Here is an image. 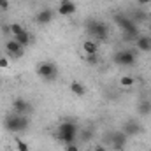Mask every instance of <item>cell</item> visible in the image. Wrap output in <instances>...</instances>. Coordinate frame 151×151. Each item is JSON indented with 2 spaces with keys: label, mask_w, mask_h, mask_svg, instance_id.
<instances>
[{
  "label": "cell",
  "mask_w": 151,
  "mask_h": 151,
  "mask_svg": "<svg viewBox=\"0 0 151 151\" xmlns=\"http://www.w3.org/2000/svg\"><path fill=\"white\" fill-rule=\"evenodd\" d=\"M114 23L123 30V34H125V39H127V40H132V39L139 37L137 25H135L130 18H127L125 14H116V16H114Z\"/></svg>",
  "instance_id": "obj_1"
},
{
  "label": "cell",
  "mask_w": 151,
  "mask_h": 151,
  "mask_svg": "<svg viewBox=\"0 0 151 151\" xmlns=\"http://www.w3.org/2000/svg\"><path fill=\"white\" fill-rule=\"evenodd\" d=\"M86 34L97 40H106L109 37V28L104 21L99 19H88L86 21Z\"/></svg>",
  "instance_id": "obj_2"
},
{
  "label": "cell",
  "mask_w": 151,
  "mask_h": 151,
  "mask_svg": "<svg viewBox=\"0 0 151 151\" xmlns=\"http://www.w3.org/2000/svg\"><path fill=\"white\" fill-rule=\"evenodd\" d=\"M4 125H5V130H9V132H25L30 127V119L27 116L11 114V116L5 118Z\"/></svg>",
  "instance_id": "obj_3"
},
{
  "label": "cell",
  "mask_w": 151,
  "mask_h": 151,
  "mask_svg": "<svg viewBox=\"0 0 151 151\" xmlns=\"http://www.w3.org/2000/svg\"><path fill=\"white\" fill-rule=\"evenodd\" d=\"M77 135V125L74 121H63L58 127V139L65 144H72Z\"/></svg>",
  "instance_id": "obj_4"
},
{
  "label": "cell",
  "mask_w": 151,
  "mask_h": 151,
  "mask_svg": "<svg viewBox=\"0 0 151 151\" xmlns=\"http://www.w3.org/2000/svg\"><path fill=\"white\" fill-rule=\"evenodd\" d=\"M37 76L44 81H55L58 76V67L53 62H42L37 65Z\"/></svg>",
  "instance_id": "obj_5"
},
{
  "label": "cell",
  "mask_w": 151,
  "mask_h": 151,
  "mask_svg": "<svg viewBox=\"0 0 151 151\" xmlns=\"http://www.w3.org/2000/svg\"><path fill=\"white\" fill-rule=\"evenodd\" d=\"M135 60H137V55L132 49H123V51H118L114 55V62L121 67H130L135 63Z\"/></svg>",
  "instance_id": "obj_6"
},
{
  "label": "cell",
  "mask_w": 151,
  "mask_h": 151,
  "mask_svg": "<svg viewBox=\"0 0 151 151\" xmlns=\"http://www.w3.org/2000/svg\"><path fill=\"white\" fill-rule=\"evenodd\" d=\"M5 49H7V53H9L12 58H21V56H23V46H21L16 39L7 40V42H5Z\"/></svg>",
  "instance_id": "obj_7"
},
{
  "label": "cell",
  "mask_w": 151,
  "mask_h": 151,
  "mask_svg": "<svg viewBox=\"0 0 151 151\" xmlns=\"http://www.w3.org/2000/svg\"><path fill=\"white\" fill-rule=\"evenodd\" d=\"M127 139H128V135L123 130L121 132H113V142H111V146L116 151H123V148L127 146Z\"/></svg>",
  "instance_id": "obj_8"
},
{
  "label": "cell",
  "mask_w": 151,
  "mask_h": 151,
  "mask_svg": "<svg viewBox=\"0 0 151 151\" xmlns=\"http://www.w3.org/2000/svg\"><path fill=\"white\" fill-rule=\"evenodd\" d=\"M12 109H14V113L19 114V116H27L32 107H30V104H28L25 99H14V102H12Z\"/></svg>",
  "instance_id": "obj_9"
},
{
  "label": "cell",
  "mask_w": 151,
  "mask_h": 151,
  "mask_svg": "<svg viewBox=\"0 0 151 151\" xmlns=\"http://www.w3.org/2000/svg\"><path fill=\"white\" fill-rule=\"evenodd\" d=\"M123 132H125L127 135H137V134L142 132V127H141V123H139L137 119H132V118H130V119L125 123Z\"/></svg>",
  "instance_id": "obj_10"
},
{
  "label": "cell",
  "mask_w": 151,
  "mask_h": 151,
  "mask_svg": "<svg viewBox=\"0 0 151 151\" xmlns=\"http://www.w3.org/2000/svg\"><path fill=\"white\" fill-rule=\"evenodd\" d=\"M53 18H55V12L47 7V9L39 11L37 16H35V21H37L39 25H47V23H51V21H53Z\"/></svg>",
  "instance_id": "obj_11"
},
{
  "label": "cell",
  "mask_w": 151,
  "mask_h": 151,
  "mask_svg": "<svg viewBox=\"0 0 151 151\" xmlns=\"http://www.w3.org/2000/svg\"><path fill=\"white\" fill-rule=\"evenodd\" d=\"M58 12L62 16H70L76 12V4L72 0H60V7H58Z\"/></svg>",
  "instance_id": "obj_12"
},
{
  "label": "cell",
  "mask_w": 151,
  "mask_h": 151,
  "mask_svg": "<svg viewBox=\"0 0 151 151\" xmlns=\"http://www.w3.org/2000/svg\"><path fill=\"white\" fill-rule=\"evenodd\" d=\"M135 46L139 51H144V53H150L151 51V37H146V35H139L135 39Z\"/></svg>",
  "instance_id": "obj_13"
},
{
  "label": "cell",
  "mask_w": 151,
  "mask_h": 151,
  "mask_svg": "<svg viewBox=\"0 0 151 151\" xmlns=\"http://www.w3.org/2000/svg\"><path fill=\"white\" fill-rule=\"evenodd\" d=\"M83 51H84L86 55H97V53H99V44H97L93 39H86V40L83 42Z\"/></svg>",
  "instance_id": "obj_14"
},
{
  "label": "cell",
  "mask_w": 151,
  "mask_h": 151,
  "mask_svg": "<svg viewBox=\"0 0 151 151\" xmlns=\"http://www.w3.org/2000/svg\"><path fill=\"white\" fill-rule=\"evenodd\" d=\"M70 91L77 97H84L86 95V86L83 83H79V81H72L70 83Z\"/></svg>",
  "instance_id": "obj_15"
},
{
  "label": "cell",
  "mask_w": 151,
  "mask_h": 151,
  "mask_svg": "<svg viewBox=\"0 0 151 151\" xmlns=\"http://www.w3.org/2000/svg\"><path fill=\"white\" fill-rule=\"evenodd\" d=\"M14 39H16V40H18L23 47H25V46H28V44L32 42V35H30V32H28V30H23L21 34H18Z\"/></svg>",
  "instance_id": "obj_16"
},
{
  "label": "cell",
  "mask_w": 151,
  "mask_h": 151,
  "mask_svg": "<svg viewBox=\"0 0 151 151\" xmlns=\"http://www.w3.org/2000/svg\"><path fill=\"white\" fill-rule=\"evenodd\" d=\"M137 113L141 114V116H148L151 113V100H142L137 106Z\"/></svg>",
  "instance_id": "obj_17"
},
{
  "label": "cell",
  "mask_w": 151,
  "mask_h": 151,
  "mask_svg": "<svg viewBox=\"0 0 151 151\" xmlns=\"http://www.w3.org/2000/svg\"><path fill=\"white\" fill-rule=\"evenodd\" d=\"M119 84H121L123 88H132V86L135 84V77H134V76H123V77L119 79Z\"/></svg>",
  "instance_id": "obj_18"
},
{
  "label": "cell",
  "mask_w": 151,
  "mask_h": 151,
  "mask_svg": "<svg viewBox=\"0 0 151 151\" xmlns=\"http://www.w3.org/2000/svg\"><path fill=\"white\" fill-rule=\"evenodd\" d=\"M23 30H25V28H23L19 23H12V25H9V32H11V35H14V37H16L18 34H21Z\"/></svg>",
  "instance_id": "obj_19"
},
{
  "label": "cell",
  "mask_w": 151,
  "mask_h": 151,
  "mask_svg": "<svg viewBox=\"0 0 151 151\" xmlns=\"http://www.w3.org/2000/svg\"><path fill=\"white\" fill-rule=\"evenodd\" d=\"M146 18H148V16H146V12H142V11H135V12H134V16H132L130 19L135 23V21H142V19H146Z\"/></svg>",
  "instance_id": "obj_20"
},
{
  "label": "cell",
  "mask_w": 151,
  "mask_h": 151,
  "mask_svg": "<svg viewBox=\"0 0 151 151\" xmlns=\"http://www.w3.org/2000/svg\"><path fill=\"white\" fill-rule=\"evenodd\" d=\"M14 142H16V148H18V151H30V148H28V144H27L25 141H21L19 137H18V139H16Z\"/></svg>",
  "instance_id": "obj_21"
},
{
  "label": "cell",
  "mask_w": 151,
  "mask_h": 151,
  "mask_svg": "<svg viewBox=\"0 0 151 151\" xmlns=\"http://www.w3.org/2000/svg\"><path fill=\"white\" fill-rule=\"evenodd\" d=\"M86 63L88 65H99V55H86Z\"/></svg>",
  "instance_id": "obj_22"
},
{
  "label": "cell",
  "mask_w": 151,
  "mask_h": 151,
  "mask_svg": "<svg viewBox=\"0 0 151 151\" xmlns=\"http://www.w3.org/2000/svg\"><path fill=\"white\" fill-rule=\"evenodd\" d=\"M7 67H9V58L0 56V69H7Z\"/></svg>",
  "instance_id": "obj_23"
},
{
  "label": "cell",
  "mask_w": 151,
  "mask_h": 151,
  "mask_svg": "<svg viewBox=\"0 0 151 151\" xmlns=\"http://www.w3.org/2000/svg\"><path fill=\"white\" fill-rule=\"evenodd\" d=\"M9 9V0H0V11H7Z\"/></svg>",
  "instance_id": "obj_24"
},
{
  "label": "cell",
  "mask_w": 151,
  "mask_h": 151,
  "mask_svg": "<svg viewBox=\"0 0 151 151\" xmlns=\"http://www.w3.org/2000/svg\"><path fill=\"white\" fill-rule=\"evenodd\" d=\"M65 151H79V146H76L74 142L72 144H67L65 146Z\"/></svg>",
  "instance_id": "obj_25"
},
{
  "label": "cell",
  "mask_w": 151,
  "mask_h": 151,
  "mask_svg": "<svg viewBox=\"0 0 151 151\" xmlns=\"http://www.w3.org/2000/svg\"><path fill=\"white\" fill-rule=\"evenodd\" d=\"M90 137H91V132H90V130H84V134H83V139H84V141H88Z\"/></svg>",
  "instance_id": "obj_26"
},
{
  "label": "cell",
  "mask_w": 151,
  "mask_h": 151,
  "mask_svg": "<svg viewBox=\"0 0 151 151\" xmlns=\"http://www.w3.org/2000/svg\"><path fill=\"white\" fill-rule=\"evenodd\" d=\"M150 2H151V0H137V4H139V5H148Z\"/></svg>",
  "instance_id": "obj_27"
},
{
  "label": "cell",
  "mask_w": 151,
  "mask_h": 151,
  "mask_svg": "<svg viewBox=\"0 0 151 151\" xmlns=\"http://www.w3.org/2000/svg\"><path fill=\"white\" fill-rule=\"evenodd\" d=\"M93 151H107V150H106L104 146H95V150H93Z\"/></svg>",
  "instance_id": "obj_28"
},
{
  "label": "cell",
  "mask_w": 151,
  "mask_h": 151,
  "mask_svg": "<svg viewBox=\"0 0 151 151\" xmlns=\"http://www.w3.org/2000/svg\"><path fill=\"white\" fill-rule=\"evenodd\" d=\"M150 37H151V30H150Z\"/></svg>",
  "instance_id": "obj_29"
}]
</instances>
